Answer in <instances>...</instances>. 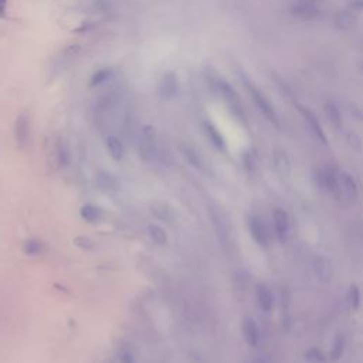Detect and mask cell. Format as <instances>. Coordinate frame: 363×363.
Returning a JSON list of instances; mask_svg holds the SVG:
<instances>
[{
    "label": "cell",
    "mask_w": 363,
    "mask_h": 363,
    "mask_svg": "<svg viewBox=\"0 0 363 363\" xmlns=\"http://www.w3.org/2000/svg\"><path fill=\"white\" fill-rule=\"evenodd\" d=\"M312 270H314V274L320 284H329L333 275H335L333 264H332L331 260L325 256H318L314 258Z\"/></svg>",
    "instance_id": "11"
},
{
    "label": "cell",
    "mask_w": 363,
    "mask_h": 363,
    "mask_svg": "<svg viewBox=\"0 0 363 363\" xmlns=\"http://www.w3.org/2000/svg\"><path fill=\"white\" fill-rule=\"evenodd\" d=\"M272 225H274V233L279 243H287L291 233V219L288 212L282 207H275L272 212Z\"/></svg>",
    "instance_id": "8"
},
{
    "label": "cell",
    "mask_w": 363,
    "mask_h": 363,
    "mask_svg": "<svg viewBox=\"0 0 363 363\" xmlns=\"http://www.w3.org/2000/svg\"><path fill=\"white\" fill-rule=\"evenodd\" d=\"M80 216L87 223H96L101 219L102 213H101V209L94 204H86L80 209Z\"/></svg>",
    "instance_id": "23"
},
{
    "label": "cell",
    "mask_w": 363,
    "mask_h": 363,
    "mask_svg": "<svg viewBox=\"0 0 363 363\" xmlns=\"http://www.w3.org/2000/svg\"><path fill=\"white\" fill-rule=\"evenodd\" d=\"M318 184L333 196H341V172L333 166H323L317 171Z\"/></svg>",
    "instance_id": "6"
},
{
    "label": "cell",
    "mask_w": 363,
    "mask_h": 363,
    "mask_svg": "<svg viewBox=\"0 0 363 363\" xmlns=\"http://www.w3.org/2000/svg\"><path fill=\"white\" fill-rule=\"evenodd\" d=\"M203 131L204 135L209 139V142L213 145L216 149H226V139L223 136V134L220 132V129L217 128L210 119H204L203 121Z\"/></svg>",
    "instance_id": "14"
},
{
    "label": "cell",
    "mask_w": 363,
    "mask_h": 363,
    "mask_svg": "<svg viewBox=\"0 0 363 363\" xmlns=\"http://www.w3.org/2000/svg\"><path fill=\"white\" fill-rule=\"evenodd\" d=\"M209 213H210L214 228H216L217 234L220 237V240L226 241L227 240V235H228V227H227V222H226L225 216L220 212V209H217L214 206H212L209 209Z\"/></svg>",
    "instance_id": "19"
},
{
    "label": "cell",
    "mask_w": 363,
    "mask_h": 363,
    "mask_svg": "<svg viewBox=\"0 0 363 363\" xmlns=\"http://www.w3.org/2000/svg\"><path fill=\"white\" fill-rule=\"evenodd\" d=\"M247 226H248V233L257 246L267 248L270 246V233L264 219L258 214H251L248 216Z\"/></svg>",
    "instance_id": "7"
},
{
    "label": "cell",
    "mask_w": 363,
    "mask_h": 363,
    "mask_svg": "<svg viewBox=\"0 0 363 363\" xmlns=\"http://www.w3.org/2000/svg\"><path fill=\"white\" fill-rule=\"evenodd\" d=\"M136 149L139 159L149 163L158 155V136L152 125H143L138 134Z\"/></svg>",
    "instance_id": "3"
},
{
    "label": "cell",
    "mask_w": 363,
    "mask_h": 363,
    "mask_svg": "<svg viewBox=\"0 0 363 363\" xmlns=\"http://www.w3.org/2000/svg\"><path fill=\"white\" fill-rule=\"evenodd\" d=\"M292 1H299V3H310V4H320L325 1V0H292Z\"/></svg>",
    "instance_id": "34"
},
{
    "label": "cell",
    "mask_w": 363,
    "mask_h": 363,
    "mask_svg": "<svg viewBox=\"0 0 363 363\" xmlns=\"http://www.w3.org/2000/svg\"><path fill=\"white\" fill-rule=\"evenodd\" d=\"M150 212L156 219H159L162 222H166L169 225L175 222V217H176L175 209L171 204L165 203V202H155L150 206Z\"/></svg>",
    "instance_id": "16"
},
{
    "label": "cell",
    "mask_w": 363,
    "mask_h": 363,
    "mask_svg": "<svg viewBox=\"0 0 363 363\" xmlns=\"http://www.w3.org/2000/svg\"><path fill=\"white\" fill-rule=\"evenodd\" d=\"M23 251H24L26 256L30 257L40 256V254L43 253V243H40L39 240L30 238V240L24 241V244H23Z\"/></svg>",
    "instance_id": "25"
},
{
    "label": "cell",
    "mask_w": 363,
    "mask_h": 363,
    "mask_svg": "<svg viewBox=\"0 0 363 363\" xmlns=\"http://www.w3.org/2000/svg\"><path fill=\"white\" fill-rule=\"evenodd\" d=\"M343 351H345V341L342 336H338L335 342H333V346L331 349V359L332 361H338L341 359V356L343 355Z\"/></svg>",
    "instance_id": "28"
},
{
    "label": "cell",
    "mask_w": 363,
    "mask_h": 363,
    "mask_svg": "<svg viewBox=\"0 0 363 363\" xmlns=\"http://www.w3.org/2000/svg\"><path fill=\"white\" fill-rule=\"evenodd\" d=\"M341 189L342 194L346 196L351 200L358 199V196H359L358 182L355 181V178H353L351 173H348V172L345 171L341 172Z\"/></svg>",
    "instance_id": "15"
},
{
    "label": "cell",
    "mask_w": 363,
    "mask_h": 363,
    "mask_svg": "<svg viewBox=\"0 0 363 363\" xmlns=\"http://www.w3.org/2000/svg\"><path fill=\"white\" fill-rule=\"evenodd\" d=\"M75 240L83 243V244H80L78 247H83V248H91V247H92V241H91V240H88V238H86V237H77Z\"/></svg>",
    "instance_id": "32"
},
{
    "label": "cell",
    "mask_w": 363,
    "mask_h": 363,
    "mask_svg": "<svg viewBox=\"0 0 363 363\" xmlns=\"http://www.w3.org/2000/svg\"><path fill=\"white\" fill-rule=\"evenodd\" d=\"M105 148H107V152L109 153V156L114 160H119L124 159L125 156V148H124V143L122 140L118 138L117 135H107L105 136Z\"/></svg>",
    "instance_id": "18"
},
{
    "label": "cell",
    "mask_w": 363,
    "mask_h": 363,
    "mask_svg": "<svg viewBox=\"0 0 363 363\" xmlns=\"http://www.w3.org/2000/svg\"><path fill=\"white\" fill-rule=\"evenodd\" d=\"M240 78H241V84H243V87L246 88L247 94H248V96L251 98V101L254 102V105L257 107V109L264 115V118L267 119L268 122H271V124L275 125V127H279V124H281V118L278 115L275 107L272 105V102L270 101V98H268V96L258 88V86L254 84L246 74H241L240 75Z\"/></svg>",
    "instance_id": "2"
},
{
    "label": "cell",
    "mask_w": 363,
    "mask_h": 363,
    "mask_svg": "<svg viewBox=\"0 0 363 363\" xmlns=\"http://www.w3.org/2000/svg\"><path fill=\"white\" fill-rule=\"evenodd\" d=\"M158 95L162 101H173L176 96L181 92V81H179V75L176 74L173 70H168L163 74L160 75L159 81H158Z\"/></svg>",
    "instance_id": "5"
},
{
    "label": "cell",
    "mask_w": 363,
    "mask_h": 363,
    "mask_svg": "<svg viewBox=\"0 0 363 363\" xmlns=\"http://www.w3.org/2000/svg\"><path fill=\"white\" fill-rule=\"evenodd\" d=\"M119 362L121 363H136V359L134 356V353L131 352L129 349L124 348L121 353H119Z\"/></svg>",
    "instance_id": "29"
},
{
    "label": "cell",
    "mask_w": 363,
    "mask_h": 363,
    "mask_svg": "<svg viewBox=\"0 0 363 363\" xmlns=\"http://www.w3.org/2000/svg\"><path fill=\"white\" fill-rule=\"evenodd\" d=\"M148 235L152 240V243H155L156 246H166L169 238H168V233L165 231L163 227H160L159 225H149L148 226Z\"/></svg>",
    "instance_id": "22"
},
{
    "label": "cell",
    "mask_w": 363,
    "mask_h": 363,
    "mask_svg": "<svg viewBox=\"0 0 363 363\" xmlns=\"http://www.w3.org/2000/svg\"><path fill=\"white\" fill-rule=\"evenodd\" d=\"M307 359L311 361V362L314 363H318V362H322L323 361V356H322V353L318 351V349H310L308 352H307Z\"/></svg>",
    "instance_id": "30"
},
{
    "label": "cell",
    "mask_w": 363,
    "mask_h": 363,
    "mask_svg": "<svg viewBox=\"0 0 363 363\" xmlns=\"http://www.w3.org/2000/svg\"><path fill=\"white\" fill-rule=\"evenodd\" d=\"M298 111L302 119H304V122H305V127L310 131L311 135L317 139L319 143H322V145H328L326 134H325V131L322 128L320 122L318 121V117L311 111L310 108L307 107H298Z\"/></svg>",
    "instance_id": "9"
},
{
    "label": "cell",
    "mask_w": 363,
    "mask_h": 363,
    "mask_svg": "<svg viewBox=\"0 0 363 363\" xmlns=\"http://www.w3.org/2000/svg\"><path fill=\"white\" fill-rule=\"evenodd\" d=\"M124 99V94L118 90H111L99 95L94 102V117L98 122L105 121L107 117L117 111Z\"/></svg>",
    "instance_id": "4"
},
{
    "label": "cell",
    "mask_w": 363,
    "mask_h": 363,
    "mask_svg": "<svg viewBox=\"0 0 363 363\" xmlns=\"http://www.w3.org/2000/svg\"><path fill=\"white\" fill-rule=\"evenodd\" d=\"M14 140L17 146L26 148L30 142V135H32V127H30V118L26 114H19L16 121H14Z\"/></svg>",
    "instance_id": "10"
},
{
    "label": "cell",
    "mask_w": 363,
    "mask_h": 363,
    "mask_svg": "<svg viewBox=\"0 0 363 363\" xmlns=\"http://www.w3.org/2000/svg\"><path fill=\"white\" fill-rule=\"evenodd\" d=\"M325 111H326V115H328V118L331 119L332 125L338 129L342 128V115H341L339 108L336 107L335 104H326Z\"/></svg>",
    "instance_id": "27"
},
{
    "label": "cell",
    "mask_w": 363,
    "mask_h": 363,
    "mask_svg": "<svg viewBox=\"0 0 363 363\" xmlns=\"http://www.w3.org/2000/svg\"><path fill=\"white\" fill-rule=\"evenodd\" d=\"M361 301H362V294H361V289L358 285H351V288L348 291V304H349V308L353 311L359 310L361 307Z\"/></svg>",
    "instance_id": "26"
},
{
    "label": "cell",
    "mask_w": 363,
    "mask_h": 363,
    "mask_svg": "<svg viewBox=\"0 0 363 363\" xmlns=\"http://www.w3.org/2000/svg\"><path fill=\"white\" fill-rule=\"evenodd\" d=\"M241 333H243V338H244V341L248 346H251V348L260 346L263 335H261V329H260L256 319L244 318L243 323H241Z\"/></svg>",
    "instance_id": "12"
},
{
    "label": "cell",
    "mask_w": 363,
    "mask_h": 363,
    "mask_svg": "<svg viewBox=\"0 0 363 363\" xmlns=\"http://www.w3.org/2000/svg\"><path fill=\"white\" fill-rule=\"evenodd\" d=\"M181 152L182 155L184 156V159L187 160L192 166H194L196 169H203L204 168L203 159H202L200 153L194 149L192 145H189V143H182Z\"/></svg>",
    "instance_id": "21"
},
{
    "label": "cell",
    "mask_w": 363,
    "mask_h": 363,
    "mask_svg": "<svg viewBox=\"0 0 363 363\" xmlns=\"http://www.w3.org/2000/svg\"><path fill=\"white\" fill-rule=\"evenodd\" d=\"M274 165H275L277 172L282 178H288L291 172H292L291 159L287 155V152H284V150H275V153H274Z\"/></svg>",
    "instance_id": "20"
},
{
    "label": "cell",
    "mask_w": 363,
    "mask_h": 363,
    "mask_svg": "<svg viewBox=\"0 0 363 363\" xmlns=\"http://www.w3.org/2000/svg\"><path fill=\"white\" fill-rule=\"evenodd\" d=\"M256 301L258 308L263 312H266V314L274 310L275 298H274V294H272V291H271V288L268 287L267 284H257Z\"/></svg>",
    "instance_id": "13"
},
{
    "label": "cell",
    "mask_w": 363,
    "mask_h": 363,
    "mask_svg": "<svg viewBox=\"0 0 363 363\" xmlns=\"http://www.w3.org/2000/svg\"><path fill=\"white\" fill-rule=\"evenodd\" d=\"M7 3L9 0H0V19H4L7 14Z\"/></svg>",
    "instance_id": "31"
},
{
    "label": "cell",
    "mask_w": 363,
    "mask_h": 363,
    "mask_svg": "<svg viewBox=\"0 0 363 363\" xmlns=\"http://www.w3.org/2000/svg\"><path fill=\"white\" fill-rule=\"evenodd\" d=\"M204 81L209 87V90H212L214 95H217L225 101V104L233 115H235L238 119H243L246 117L244 108H243L241 99L237 94V91L233 88V86L230 83L226 81L222 75L216 73L212 68H207L206 73H204Z\"/></svg>",
    "instance_id": "1"
},
{
    "label": "cell",
    "mask_w": 363,
    "mask_h": 363,
    "mask_svg": "<svg viewBox=\"0 0 363 363\" xmlns=\"http://www.w3.org/2000/svg\"><path fill=\"white\" fill-rule=\"evenodd\" d=\"M248 363H270V361H268L266 356H257L254 359H251Z\"/></svg>",
    "instance_id": "33"
},
{
    "label": "cell",
    "mask_w": 363,
    "mask_h": 363,
    "mask_svg": "<svg viewBox=\"0 0 363 363\" xmlns=\"http://www.w3.org/2000/svg\"><path fill=\"white\" fill-rule=\"evenodd\" d=\"M54 155H55V160L60 166H65L68 163V159H70V152H68V148L65 145V142L63 139H58L55 146H54Z\"/></svg>",
    "instance_id": "24"
},
{
    "label": "cell",
    "mask_w": 363,
    "mask_h": 363,
    "mask_svg": "<svg viewBox=\"0 0 363 363\" xmlns=\"http://www.w3.org/2000/svg\"><path fill=\"white\" fill-rule=\"evenodd\" d=\"M115 70L111 68V67H102L99 70H96L92 73V75L90 77V86L94 87V88H98V87H102L114 81L115 80Z\"/></svg>",
    "instance_id": "17"
}]
</instances>
